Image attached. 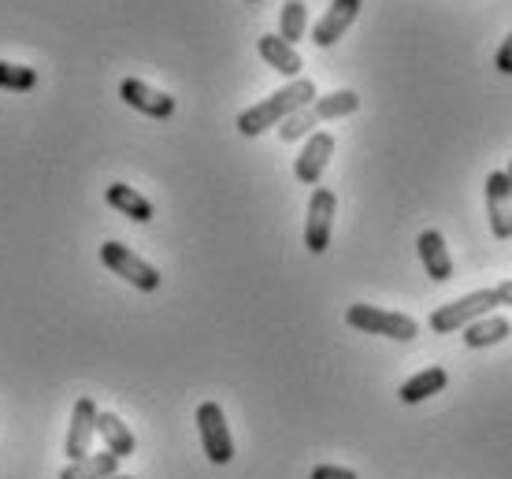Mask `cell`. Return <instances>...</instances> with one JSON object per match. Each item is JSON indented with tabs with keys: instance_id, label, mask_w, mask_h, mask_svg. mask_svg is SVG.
Listing matches in <instances>:
<instances>
[{
	"instance_id": "obj_12",
	"label": "cell",
	"mask_w": 512,
	"mask_h": 479,
	"mask_svg": "<svg viewBox=\"0 0 512 479\" xmlns=\"http://www.w3.org/2000/svg\"><path fill=\"white\" fill-rule=\"evenodd\" d=\"M416 253H420L423 268H427V275H431L435 283L453 279V257H449L446 238L438 231H423L420 238H416Z\"/></svg>"
},
{
	"instance_id": "obj_23",
	"label": "cell",
	"mask_w": 512,
	"mask_h": 479,
	"mask_svg": "<svg viewBox=\"0 0 512 479\" xmlns=\"http://www.w3.org/2000/svg\"><path fill=\"white\" fill-rule=\"evenodd\" d=\"M312 479H357L353 468H338V465H316L312 468Z\"/></svg>"
},
{
	"instance_id": "obj_16",
	"label": "cell",
	"mask_w": 512,
	"mask_h": 479,
	"mask_svg": "<svg viewBox=\"0 0 512 479\" xmlns=\"http://www.w3.org/2000/svg\"><path fill=\"white\" fill-rule=\"evenodd\" d=\"M512 335V324L505 316H479L464 327V346L468 350H487V346H498Z\"/></svg>"
},
{
	"instance_id": "obj_8",
	"label": "cell",
	"mask_w": 512,
	"mask_h": 479,
	"mask_svg": "<svg viewBox=\"0 0 512 479\" xmlns=\"http://www.w3.org/2000/svg\"><path fill=\"white\" fill-rule=\"evenodd\" d=\"M97 405L93 398H78L75 409H71V428H67V442H64V454L67 461H82L90 454L93 439H97Z\"/></svg>"
},
{
	"instance_id": "obj_26",
	"label": "cell",
	"mask_w": 512,
	"mask_h": 479,
	"mask_svg": "<svg viewBox=\"0 0 512 479\" xmlns=\"http://www.w3.org/2000/svg\"><path fill=\"white\" fill-rule=\"evenodd\" d=\"M505 175H509V190H512V164H509V171H505Z\"/></svg>"
},
{
	"instance_id": "obj_27",
	"label": "cell",
	"mask_w": 512,
	"mask_h": 479,
	"mask_svg": "<svg viewBox=\"0 0 512 479\" xmlns=\"http://www.w3.org/2000/svg\"><path fill=\"white\" fill-rule=\"evenodd\" d=\"M108 479H130V476H108Z\"/></svg>"
},
{
	"instance_id": "obj_11",
	"label": "cell",
	"mask_w": 512,
	"mask_h": 479,
	"mask_svg": "<svg viewBox=\"0 0 512 479\" xmlns=\"http://www.w3.org/2000/svg\"><path fill=\"white\" fill-rule=\"evenodd\" d=\"M360 4H364V0H331L327 15H323L316 26H312V41H316L320 49H331V45H338V41L346 38L349 26L357 23Z\"/></svg>"
},
{
	"instance_id": "obj_17",
	"label": "cell",
	"mask_w": 512,
	"mask_h": 479,
	"mask_svg": "<svg viewBox=\"0 0 512 479\" xmlns=\"http://www.w3.org/2000/svg\"><path fill=\"white\" fill-rule=\"evenodd\" d=\"M97 435L104 439L108 454H116L119 461L134 454V446H138V442H134V431H130L116 413H97Z\"/></svg>"
},
{
	"instance_id": "obj_9",
	"label": "cell",
	"mask_w": 512,
	"mask_h": 479,
	"mask_svg": "<svg viewBox=\"0 0 512 479\" xmlns=\"http://www.w3.org/2000/svg\"><path fill=\"white\" fill-rule=\"evenodd\" d=\"M487 220L494 238L509 242L512 238V190L505 171H490L487 175Z\"/></svg>"
},
{
	"instance_id": "obj_14",
	"label": "cell",
	"mask_w": 512,
	"mask_h": 479,
	"mask_svg": "<svg viewBox=\"0 0 512 479\" xmlns=\"http://www.w3.org/2000/svg\"><path fill=\"white\" fill-rule=\"evenodd\" d=\"M256 49H260V56H264V64L275 67L279 75L286 78H301V52L294 49V45H286V41L279 38V34H264V38L256 41Z\"/></svg>"
},
{
	"instance_id": "obj_19",
	"label": "cell",
	"mask_w": 512,
	"mask_h": 479,
	"mask_svg": "<svg viewBox=\"0 0 512 479\" xmlns=\"http://www.w3.org/2000/svg\"><path fill=\"white\" fill-rule=\"evenodd\" d=\"M119 472V457L116 454H86L82 461H71V465L60 472V479H108Z\"/></svg>"
},
{
	"instance_id": "obj_18",
	"label": "cell",
	"mask_w": 512,
	"mask_h": 479,
	"mask_svg": "<svg viewBox=\"0 0 512 479\" xmlns=\"http://www.w3.org/2000/svg\"><path fill=\"white\" fill-rule=\"evenodd\" d=\"M360 108V97L353 90H334L327 97H316L308 104V112L316 116V123H331V119H346Z\"/></svg>"
},
{
	"instance_id": "obj_20",
	"label": "cell",
	"mask_w": 512,
	"mask_h": 479,
	"mask_svg": "<svg viewBox=\"0 0 512 479\" xmlns=\"http://www.w3.org/2000/svg\"><path fill=\"white\" fill-rule=\"evenodd\" d=\"M305 30H308V8L301 0H286L279 15V38L286 45H294V41L305 38Z\"/></svg>"
},
{
	"instance_id": "obj_13",
	"label": "cell",
	"mask_w": 512,
	"mask_h": 479,
	"mask_svg": "<svg viewBox=\"0 0 512 479\" xmlns=\"http://www.w3.org/2000/svg\"><path fill=\"white\" fill-rule=\"evenodd\" d=\"M104 201L116 208L119 216H127V220H134V223H149L156 216L153 201L145 194H138L134 186H127V182H112V186L104 190Z\"/></svg>"
},
{
	"instance_id": "obj_5",
	"label": "cell",
	"mask_w": 512,
	"mask_h": 479,
	"mask_svg": "<svg viewBox=\"0 0 512 479\" xmlns=\"http://www.w3.org/2000/svg\"><path fill=\"white\" fill-rule=\"evenodd\" d=\"M101 260L108 272H116L119 279H127L130 286H138L145 294H153L156 286H160V272H156L149 260H141L134 249L119 246V242H104L101 246Z\"/></svg>"
},
{
	"instance_id": "obj_6",
	"label": "cell",
	"mask_w": 512,
	"mask_h": 479,
	"mask_svg": "<svg viewBox=\"0 0 512 479\" xmlns=\"http://www.w3.org/2000/svg\"><path fill=\"white\" fill-rule=\"evenodd\" d=\"M334 212H338V197L320 186L312 190V201H308V220H305V246L308 253H327L331 246V231H334Z\"/></svg>"
},
{
	"instance_id": "obj_24",
	"label": "cell",
	"mask_w": 512,
	"mask_h": 479,
	"mask_svg": "<svg viewBox=\"0 0 512 479\" xmlns=\"http://www.w3.org/2000/svg\"><path fill=\"white\" fill-rule=\"evenodd\" d=\"M494 67H498L501 75H512V30H509V38L501 41L498 56H494Z\"/></svg>"
},
{
	"instance_id": "obj_4",
	"label": "cell",
	"mask_w": 512,
	"mask_h": 479,
	"mask_svg": "<svg viewBox=\"0 0 512 479\" xmlns=\"http://www.w3.org/2000/svg\"><path fill=\"white\" fill-rule=\"evenodd\" d=\"M197 431H201V446L212 465H231L234 461V439L227 428V416L219 409V402H201L197 405Z\"/></svg>"
},
{
	"instance_id": "obj_10",
	"label": "cell",
	"mask_w": 512,
	"mask_h": 479,
	"mask_svg": "<svg viewBox=\"0 0 512 479\" xmlns=\"http://www.w3.org/2000/svg\"><path fill=\"white\" fill-rule=\"evenodd\" d=\"M331 156H334V134H327V130H312L305 149H301V156H297V164H294L297 182L316 186V182L323 179L327 164H331Z\"/></svg>"
},
{
	"instance_id": "obj_7",
	"label": "cell",
	"mask_w": 512,
	"mask_h": 479,
	"mask_svg": "<svg viewBox=\"0 0 512 479\" xmlns=\"http://www.w3.org/2000/svg\"><path fill=\"white\" fill-rule=\"evenodd\" d=\"M119 97H123L134 112H141V116H149V119L175 116V97L164 90H153V86L141 82V78H123V82H119Z\"/></svg>"
},
{
	"instance_id": "obj_22",
	"label": "cell",
	"mask_w": 512,
	"mask_h": 479,
	"mask_svg": "<svg viewBox=\"0 0 512 479\" xmlns=\"http://www.w3.org/2000/svg\"><path fill=\"white\" fill-rule=\"evenodd\" d=\"M312 130H316V116L308 108H301V112H294V116H286L279 123V138L282 142H297V138H308Z\"/></svg>"
},
{
	"instance_id": "obj_25",
	"label": "cell",
	"mask_w": 512,
	"mask_h": 479,
	"mask_svg": "<svg viewBox=\"0 0 512 479\" xmlns=\"http://www.w3.org/2000/svg\"><path fill=\"white\" fill-rule=\"evenodd\" d=\"M494 298H498V305H509L512 309V279H505V283L494 286Z\"/></svg>"
},
{
	"instance_id": "obj_2",
	"label": "cell",
	"mask_w": 512,
	"mask_h": 479,
	"mask_svg": "<svg viewBox=\"0 0 512 479\" xmlns=\"http://www.w3.org/2000/svg\"><path fill=\"white\" fill-rule=\"evenodd\" d=\"M346 324L364 331V335H383V338H394V342H412V338L420 335V324L412 316H405V312H386L379 305H349Z\"/></svg>"
},
{
	"instance_id": "obj_3",
	"label": "cell",
	"mask_w": 512,
	"mask_h": 479,
	"mask_svg": "<svg viewBox=\"0 0 512 479\" xmlns=\"http://www.w3.org/2000/svg\"><path fill=\"white\" fill-rule=\"evenodd\" d=\"M490 309H498L494 286H490V290L464 294V298L449 301V305H438V309L431 312V331H435V335H453V331H464L472 320H479V316H490Z\"/></svg>"
},
{
	"instance_id": "obj_28",
	"label": "cell",
	"mask_w": 512,
	"mask_h": 479,
	"mask_svg": "<svg viewBox=\"0 0 512 479\" xmlns=\"http://www.w3.org/2000/svg\"><path fill=\"white\" fill-rule=\"evenodd\" d=\"M249 4H256V0H249Z\"/></svg>"
},
{
	"instance_id": "obj_21",
	"label": "cell",
	"mask_w": 512,
	"mask_h": 479,
	"mask_svg": "<svg viewBox=\"0 0 512 479\" xmlns=\"http://www.w3.org/2000/svg\"><path fill=\"white\" fill-rule=\"evenodd\" d=\"M38 86V71L23 64H8L0 60V90H12V93H26Z\"/></svg>"
},
{
	"instance_id": "obj_15",
	"label": "cell",
	"mask_w": 512,
	"mask_h": 479,
	"mask_svg": "<svg viewBox=\"0 0 512 479\" xmlns=\"http://www.w3.org/2000/svg\"><path fill=\"white\" fill-rule=\"evenodd\" d=\"M449 383V372L446 368H423V372H416L412 379H405L401 383V390H397V398L405 405H420L427 402V398H435V394H442Z\"/></svg>"
},
{
	"instance_id": "obj_1",
	"label": "cell",
	"mask_w": 512,
	"mask_h": 479,
	"mask_svg": "<svg viewBox=\"0 0 512 479\" xmlns=\"http://www.w3.org/2000/svg\"><path fill=\"white\" fill-rule=\"evenodd\" d=\"M316 97H320V93H316V82H312V78H294L290 86H282L279 93H271L268 101L245 108L242 116H238V130H242L245 138H256V134H264L268 127H279L286 116L308 108Z\"/></svg>"
}]
</instances>
